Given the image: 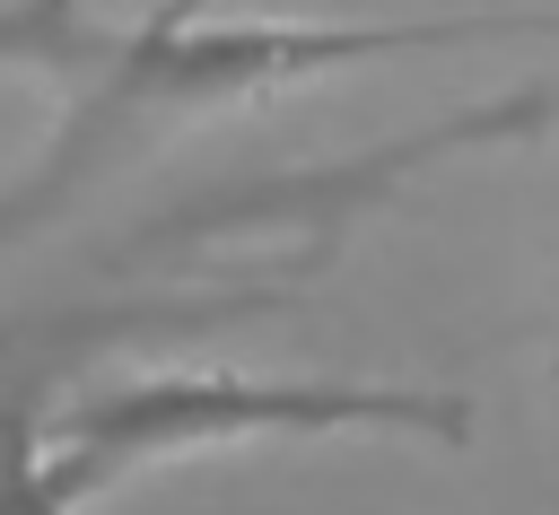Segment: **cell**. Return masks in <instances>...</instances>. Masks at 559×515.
Returning <instances> with one entry per match:
<instances>
[{"label":"cell","instance_id":"6da1fadb","mask_svg":"<svg viewBox=\"0 0 559 515\" xmlns=\"http://www.w3.org/2000/svg\"><path fill=\"white\" fill-rule=\"evenodd\" d=\"M463 44H559V9H437V17H210V0H157L140 26H114L105 52L70 79L61 131L35 148L26 175L0 183V253L44 236L166 131L245 113L297 79L402 61V52H463Z\"/></svg>","mask_w":559,"mask_h":515},{"label":"cell","instance_id":"7a4b0ae2","mask_svg":"<svg viewBox=\"0 0 559 515\" xmlns=\"http://www.w3.org/2000/svg\"><path fill=\"white\" fill-rule=\"evenodd\" d=\"M323 436V428H402V436H472V402L463 393H367V384H236V375H175V384H122L79 402L52 428V463H70L87 489H105L114 471H131L140 454H183V445H218V436Z\"/></svg>","mask_w":559,"mask_h":515},{"label":"cell","instance_id":"3957f363","mask_svg":"<svg viewBox=\"0 0 559 515\" xmlns=\"http://www.w3.org/2000/svg\"><path fill=\"white\" fill-rule=\"evenodd\" d=\"M559 122V96L550 87H507L489 105H463L445 122H428L419 140H393V148H367V157H341V166H314V175H271V183H227L210 201H175L157 227H140L131 244H271L297 209H314V244H332V227L384 192H402L411 175L463 157V148H498V140H533Z\"/></svg>","mask_w":559,"mask_h":515},{"label":"cell","instance_id":"277c9868","mask_svg":"<svg viewBox=\"0 0 559 515\" xmlns=\"http://www.w3.org/2000/svg\"><path fill=\"white\" fill-rule=\"evenodd\" d=\"M122 17L105 0H0V70L17 79H79Z\"/></svg>","mask_w":559,"mask_h":515},{"label":"cell","instance_id":"5b68a950","mask_svg":"<svg viewBox=\"0 0 559 515\" xmlns=\"http://www.w3.org/2000/svg\"><path fill=\"white\" fill-rule=\"evenodd\" d=\"M79 498H87V480L70 471V463H17L9 480H0V515H79Z\"/></svg>","mask_w":559,"mask_h":515}]
</instances>
